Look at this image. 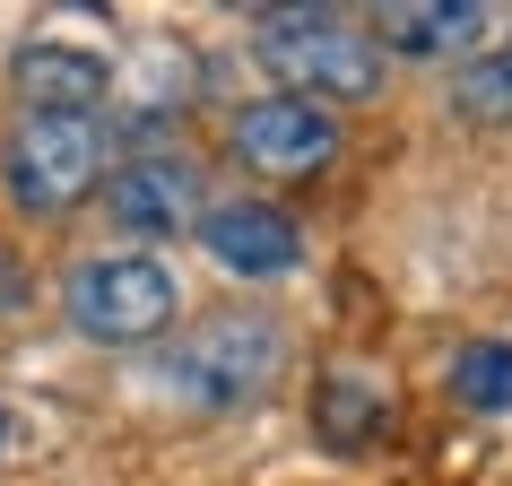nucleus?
Listing matches in <instances>:
<instances>
[{"label": "nucleus", "instance_id": "5", "mask_svg": "<svg viewBox=\"0 0 512 486\" xmlns=\"http://www.w3.org/2000/svg\"><path fill=\"white\" fill-rule=\"evenodd\" d=\"M105 217L122 235H148V243L200 226V165L183 148H139V157H122L105 174Z\"/></svg>", "mask_w": 512, "mask_h": 486}, {"label": "nucleus", "instance_id": "7", "mask_svg": "<svg viewBox=\"0 0 512 486\" xmlns=\"http://www.w3.org/2000/svg\"><path fill=\"white\" fill-rule=\"evenodd\" d=\"M200 252L226 278H287L304 261V226L270 200H217L200 209Z\"/></svg>", "mask_w": 512, "mask_h": 486}, {"label": "nucleus", "instance_id": "10", "mask_svg": "<svg viewBox=\"0 0 512 486\" xmlns=\"http://www.w3.org/2000/svg\"><path fill=\"white\" fill-rule=\"evenodd\" d=\"M382 417H391V391L374 374H356V365L322 374V391H313V434H322L330 452H365L382 434Z\"/></svg>", "mask_w": 512, "mask_h": 486}, {"label": "nucleus", "instance_id": "6", "mask_svg": "<svg viewBox=\"0 0 512 486\" xmlns=\"http://www.w3.org/2000/svg\"><path fill=\"white\" fill-rule=\"evenodd\" d=\"M235 157L252 174H322L339 157V113L304 96H261L235 113Z\"/></svg>", "mask_w": 512, "mask_h": 486}, {"label": "nucleus", "instance_id": "12", "mask_svg": "<svg viewBox=\"0 0 512 486\" xmlns=\"http://www.w3.org/2000/svg\"><path fill=\"white\" fill-rule=\"evenodd\" d=\"M452 105L469 122H512V35L486 44V53H469V70L452 79Z\"/></svg>", "mask_w": 512, "mask_h": 486}, {"label": "nucleus", "instance_id": "11", "mask_svg": "<svg viewBox=\"0 0 512 486\" xmlns=\"http://www.w3.org/2000/svg\"><path fill=\"white\" fill-rule=\"evenodd\" d=\"M452 400L478 408V417L512 408V339H469V348L452 356Z\"/></svg>", "mask_w": 512, "mask_h": 486}, {"label": "nucleus", "instance_id": "9", "mask_svg": "<svg viewBox=\"0 0 512 486\" xmlns=\"http://www.w3.org/2000/svg\"><path fill=\"white\" fill-rule=\"evenodd\" d=\"M478 35H486L478 0H391L374 18V44L400 53V61H452V53H469Z\"/></svg>", "mask_w": 512, "mask_h": 486}, {"label": "nucleus", "instance_id": "3", "mask_svg": "<svg viewBox=\"0 0 512 486\" xmlns=\"http://www.w3.org/2000/svg\"><path fill=\"white\" fill-rule=\"evenodd\" d=\"M113 174L105 113H18L0 139V191L27 217H61Z\"/></svg>", "mask_w": 512, "mask_h": 486}, {"label": "nucleus", "instance_id": "1", "mask_svg": "<svg viewBox=\"0 0 512 486\" xmlns=\"http://www.w3.org/2000/svg\"><path fill=\"white\" fill-rule=\"evenodd\" d=\"M278 374H287V330L270 313H209L174 330L148 365V382L183 408H252Z\"/></svg>", "mask_w": 512, "mask_h": 486}, {"label": "nucleus", "instance_id": "4", "mask_svg": "<svg viewBox=\"0 0 512 486\" xmlns=\"http://www.w3.org/2000/svg\"><path fill=\"white\" fill-rule=\"evenodd\" d=\"M61 313L96 348H148L183 313V278L157 252H96V261H79L61 278Z\"/></svg>", "mask_w": 512, "mask_h": 486}, {"label": "nucleus", "instance_id": "14", "mask_svg": "<svg viewBox=\"0 0 512 486\" xmlns=\"http://www.w3.org/2000/svg\"><path fill=\"white\" fill-rule=\"evenodd\" d=\"M0 452H9V408H0Z\"/></svg>", "mask_w": 512, "mask_h": 486}, {"label": "nucleus", "instance_id": "8", "mask_svg": "<svg viewBox=\"0 0 512 486\" xmlns=\"http://www.w3.org/2000/svg\"><path fill=\"white\" fill-rule=\"evenodd\" d=\"M9 87H18V113H105V53L87 44H61V35H35L9 53Z\"/></svg>", "mask_w": 512, "mask_h": 486}, {"label": "nucleus", "instance_id": "13", "mask_svg": "<svg viewBox=\"0 0 512 486\" xmlns=\"http://www.w3.org/2000/svg\"><path fill=\"white\" fill-rule=\"evenodd\" d=\"M9 313H27V261L0 243V322H9Z\"/></svg>", "mask_w": 512, "mask_h": 486}, {"label": "nucleus", "instance_id": "2", "mask_svg": "<svg viewBox=\"0 0 512 486\" xmlns=\"http://www.w3.org/2000/svg\"><path fill=\"white\" fill-rule=\"evenodd\" d=\"M252 53H261V70L287 79L278 96H304V105H356L382 87V44L348 9H261Z\"/></svg>", "mask_w": 512, "mask_h": 486}]
</instances>
